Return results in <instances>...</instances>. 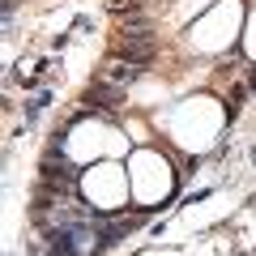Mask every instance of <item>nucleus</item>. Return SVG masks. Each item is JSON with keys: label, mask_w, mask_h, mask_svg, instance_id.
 <instances>
[{"label": "nucleus", "mask_w": 256, "mask_h": 256, "mask_svg": "<svg viewBox=\"0 0 256 256\" xmlns=\"http://www.w3.org/2000/svg\"><path fill=\"white\" fill-rule=\"evenodd\" d=\"M132 192H137L141 201H166L175 192V171L171 162H162V154H150V150H137L132 154Z\"/></svg>", "instance_id": "7ed1b4c3"}, {"label": "nucleus", "mask_w": 256, "mask_h": 256, "mask_svg": "<svg viewBox=\"0 0 256 256\" xmlns=\"http://www.w3.org/2000/svg\"><path fill=\"white\" fill-rule=\"evenodd\" d=\"M244 52H248V60H256V9L248 18V26H244Z\"/></svg>", "instance_id": "20e7f679"}, {"label": "nucleus", "mask_w": 256, "mask_h": 256, "mask_svg": "<svg viewBox=\"0 0 256 256\" xmlns=\"http://www.w3.org/2000/svg\"><path fill=\"white\" fill-rule=\"evenodd\" d=\"M239 26H248L244 22V4H239V0H218L210 13L196 18V26L188 30V43L196 47V52H222V47L235 43Z\"/></svg>", "instance_id": "f257e3e1"}, {"label": "nucleus", "mask_w": 256, "mask_h": 256, "mask_svg": "<svg viewBox=\"0 0 256 256\" xmlns=\"http://www.w3.org/2000/svg\"><path fill=\"white\" fill-rule=\"evenodd\" d=\"M77 188H82V192H86V201L98 205V210H120V205L128 201V188H132V184L124 180V171H120L116 162H102V166L82 171Z\"/></svg>", "instance_id": "f03ea898"}]
</instances>
